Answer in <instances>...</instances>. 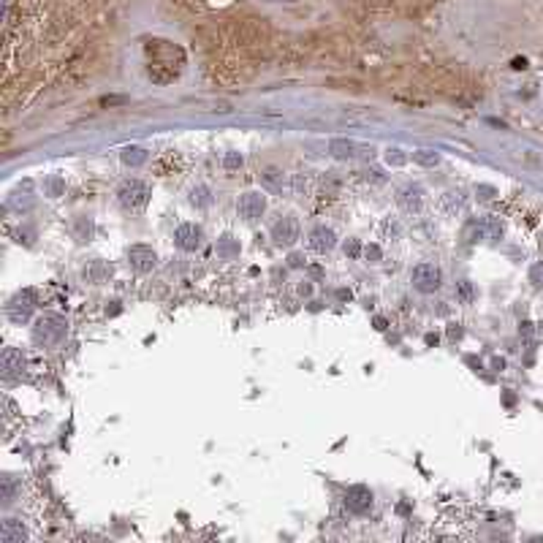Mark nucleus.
Masks as SVG:
<instances>
[{
  "instance_id": "obj_30",
  "label": "nucleus",
  "mask_w": 543,
  "mask_h": 543,
  "mask_svg": "<svg viewBox=\"0 0 543 543\" xmlns=\"http://www.w3.org/2000/svg\"><path fill=\"white\" fill-rule=\"evenodd\" d=\"M367 255H370V258H381V250H378V247H367Z\"/></svg>"
},
{
  "instance_id": "obj_27",
  "label": "nucleus",
  "mask_w": 543,
  "mask_h": 543,
  "mask_svg": "<svg viewBox=\"0 0 543 543\" xmlns=\"http://www.w3.org/2000/svg\"><path fill=\"white\" fill-rule=\"evenodd\" d=\"M109 272H112V269H106V266H95V269H90L87 275H90L92 280H101V277H103V275H109Z\"/></svg>"
},
{
  "instance_id": "obj_3",
  "label": "nucleus",
  "mask_w": 543,
  "mask_h": 543,
  "mask_svg": "<svg viewBox=\"0 0 543 543\" xmlns=\"http://www.w3.org/2000/svg\"><path fill=\"white\" fill-rule=\"evenodd\" d=\"M410 283H413V288L421 291V294H435V291L440 288V283H443V272H440V266H435V264H418V266L410 272Z\"/></svg>"
},
{
  "instance_id": "obj_5",
  "label": "nucleus",
  "mask_w": 543,
  "mask_h": 543,
  "mask_svg": "<svg viewBox=\"0 0 543 543\" xmlns=\"http://www.w3.org/2000/svg\"><path fill=\"white\" fill-rule=\"evenodd\" d=\"M299 220L294 218V215H286V218H280L275 226H272V239L280 244V247H291L296 239H299Z\"/></svg>"
},
{
  "instance_id": "obj_15",
  "label": "nucleus",
  "mask_w": 543,
  "mask_h": 543,
  "mask_svg": "<svg viewBox=\"0 0 543 543\" xmlns=\"http://www.w3.org/2000/svg\"><path fill=\"white\" fill-rule=\"evenodd\" d=\"M329 150H331V155L334 157H353L356 155V144H353V142H348V139H334Z\"/></svg>"
},
{
  "instance_id": "obj_10",
  "label": "nucleus",
  "mask_w": 543,
  "mask_h": 543,
  "mask_svg": "<svg viewBox=\"0 0 543 543\" xmlns=\"http://www.w3.org/2000/svg\"><path fill=\"white\" fill-rule=\"evenodd\" d=\"M33 307H36V294H33V291H22V294H16V296L11 299L8 315H11L14 320H27L30 312H33Z\"/></svg>"
},
{
  "instance_id": "obj_25",
  "label": "nucleus",
  "mask_w": 543,
  "mask_h": 543,
  "mask_svg": "<svg viewBox=\"0 0 543 543\" xmlns=\"http://www.w3.org/2000/svg\"><path fill=\"white\" fill-rule=\"evenodd\" d=\"M475 193H478V199H481V201H489V199L494 196V188H489V185H478V188H475Z\"/></svg>"
},
{
  "instance_id": "obj_26",
  "label": "nucleus",
  "mask_w": 543,
  "mask_h": 543,
  "mask_svg": "<svg viewBox=\"0 0 543 543\" xmlns=\"http://www.w3.org/2000/svg\"><path fill=\"white\" fill-rule=\"evenodd\" d=\"M359 250H362V247H359V242H353V239L345 244V255H351V258H356V255H359Z\"/></svg>"
},
{
  "instance_id": "obj_18",
  "label": "nucleus",
  "mask_w": 543,
  "mask_h": 543,
  "mask_svg": "<svg viewBox=\"0 0 543 543\" xmlns=\"http://www.w3.org/2000/svg\"><path fill=\"white\" fill-rule=\"evenodd\" d=\"M190 201H193V204H199V207H207L212 199H210V190H207V188H193Z\"/></svg>"
},
{
  "instance_id": "obj_19",
  "label": "nucleus",
  "mask_w": 543,
  "mask_h": 543,
  "mask_svg": "<svg viewBox=\"0 0 543 543\" xmlns=\"http://www.w3.org/2000/svg\"><path fill=\"white\" fill-rule=\"evenodd\" d=\"M0 500H3V505H8L11 500H14V478H3V489H0Z\"/></svg>"
},
{
  "instance_id": "obj_11",
  "label": "nucleus",
  "mask_w": 543,
  "mask_h": 543,
  "mask_svg": "<svg viewBox=\"0 0 543 543\" xmlns=\"http://www.w3.org/2000/svg\"><path fill=\"white\" fill-rule=\"evenodd\" d=\"M421 201H424V188H421V185H407V188H402L399 196H396V204H399L405 212L421 210Z\"/></svg>"
},
{
  "instance_id": "obj_21",
  "label": "nucleus",
  "mask_w": 543,
  "mask_h": 543,
  "mask_svg": "<svg viewBox=\"0 0 543 543\" xmlns=\"http://www.w3.org/2000/svg\"><path fill=\"white\" fill-rule=\"evenodd\" d=\"M261 177H264V182H266L269 188H280V177H283V174H280L277 168H266Z\"/></svg>"
},
{
  "instance_id": "obj_9",
  "label": "nucleus",
  "mask_w": 543,
  "mask_h": 543,
  "mask_svg": "<svg viewBox=\"0 0 543 543\" xmlns=\"http://www.w3.org/2000/svg\"><path fill=\"white\" fill-rule=\"evenodd\" d=\"M345 505H348L351 511H356V514H364V511L372 508V492H370L367 486L356 483V486H351V489L345 492Z\"/></svg>"
},
{
  "instance_id": "obj_31",
  "label": "nucleus",
  "mask_w": 543,
  "mask_h": 543,
  "mask_svg": "<svg viewBox=\"0 0 543 543\" xmlns=\"http://www.w3.org/2000/svg\"><path fill=\"white\" fill-rule=\"evenodd\" d=\"M375 329L383 331V329H386V320H383V318H375Z\"/></svg>"
},
{
  "instance_id": "obj_13",
  "label": "nucleus",
  "mask_w": 543,
  "mask_h": 543,
  "mask_svg": "<svg viewBox=\"0 0 543 543\" xmlns=\"http://www.w3.org/2000/svg\"><path fill=\"white\" fill-rule=\"evenodd\" d=\"M334 244H337V236H334L331 229L318 226V229L310 231V247L315 253H329V250H334Z\"/></svg>"
},
{
  "instance_id": "obj_6",
  "label": "nucleus",
  "mask_w": 543,
  "mask_h": 543,
  "mask_svg": "<svg viewBox=\"0 0 543 543\" xmlns=\"http://www.w3.org/2000/svg\"><path fill=\"white\" fill-rule=\"evenodd\" d=\"M128 261H131V266H134L139 275H147V272L155 269L157 255L150 244H134V247L128 250Z\"/></svg>"
},
{
  "instance_id": "obj_14",
  "label": "nucleus",
  "mask_w": 543,
  "mask_h": 543,
  "mask_svg": "<svg viewBox=\"0 0 543 543\" xmlns=\"http://www.w3.org/2000/svg\"><path fill=\"white\" fill-rule=\"evenodd\" d=\"M25 541H27V530L16 519H5L0 525V543H25Z\"/></svg>"
},
{
  "instance_id": "obj_8",
  "label": "nucleus",
  "mask_w": 543,
  "mask_h": 543,
  "mask_svg": "<svg viewBox=\"0 0 543 543\" xmlns=\"http://www.w3.org/2000/svg\"><path fill=\"white\" fill-rule=\"evenodd\" d=\"M503 236V223L494 218H486L481 223H470L467 226V239L470 242H481V239H500Z\"/></svg>"
},
{
  "instance_id": "obj_20",
  "label": "nucleus",
  "mask_w": 543,
  "mask_h": 543,
  "mask_svg": "<svg viewBox=\"0 0 543 543\" xmlns=\"http://www.w3.org/2000/svg\"><path fill=\"white\" fill-rule=\"evenodd\" d=\"M530 283H533L535 288H543V261H535V264L530 266Z\"/></svg>"
},
{
  "instance_id": "obj_17",
  "label": "nucleus",
  "mask_w": 543,
  "mask_h": 543,
  "mask_svg": "<svg viewBox=\"0 0 543 543\" xmlns=\"http://www.w3.org/2000/svg\"><path fill=\"white\" fill-rule=\"evenodd\" d=\"M413 160L421 163V166H435L440 160V155L435 150H418V153H413Z\"/></svg>"
},
{
  "instance_id": "obj_7",
  "label": "nucleus",
  "mask_w": 543,
  "mask_h": 543,
  "mask_svg": "<svg viewBox=\"0 0 543 543\" xmlns=\"http://www.w3.org/2000/svg\"><path fill=\"white\" fill-rule=\"evenodd\" d=\"M201 239H204V231H201L196 223H182V226L174 231L177 247H182V250H188V253L199 250V247H201Z\"/></svg>"
},
{
  "instance_id": "obj_29",
  "label": "nucleus",
  "mask_w": 543,
  "mask_h": 543,
  "mask_svg": "<svg viewBox=\"0 0 543 543\" xmlns=\"http://www.w3.org/2000/svg\"><path fill=\"white\" fill-rule=\"evenodd\" d=\"M288 264H291V266L296 269V266H302V264H305V258H302L299 253H291V258H288Z\"/></svg>"
},
{
  "instance_id": "obj_28",
  "label": "nucleus",
  "mask_w": 543,
  "mask_h": 543,
  "mask_svg": "<svg viewBox=\"0 0 543 543\" xmlns=\"http://www.w3.org/2000/svg\"><path fill=\"white\" fill-rule=\"evenodd\" d=\"M388 163H405V155H399V150H388Z\"/></svg>"
},
{
  "instance_id": "obj_12",
  "label": "nucleus",
  "mask_w": 543,
  "mask_h": 543,
  "mask_svg": "<svg viewBox=\"0 0 543 543\" xmlns=\"http://www.w3.org/2000/svg\"><path fill=\"white\" fill-rule=\"evenodd\" d=\"M0 367H3V375H5V378L19 375V372L25 370V356H22V351L5 348V351H3V359H0Z\"/></svg>"
},
{
  "instance_id": "obj_24",
  "label": "nucleus",
  "mask_w": 543,
  "mask_h": 543,
  "mask_svg": "<svg viewBox=\"0 0 543 543\" xmlns=\"http://www.w3.org/2000/svg\"><path fill=\"white\" fill-rule=\"evenodd\" d=\"M223 166H226L229 171L239 168V166H242V155H239V153H229V155H226V160H223Z\"/></svg>"
},
{
  "instance_id": "obj_4",
  "label": "nucleus",
  "mask_w": 543,
  "mask_h": 543,
  "mask_svg": "<svg viewBox=\"0 0 543 543\" xmlns=\"http://www.w3.org/2000/svg\"><path fill=\"white\" fill-rule=\"evenodd\" d=\"M264 210H266V196H264V193H255V190L244 193V196L236 201V212H239V218L247 220V223L258 220V218L264 215Z\"/></svg>"
},
{
  "instance_id": "obj_16",
  "label": "nucleus",
  "mask_w": 543,
  "mask_h": 543,
  "mask_svg": "<svg viewBox=\"0 0 543 543\" xmlns=\"http://www.w3.org/2000/svg\"><path fill=\"white\" fill-rule=\"evenodd\" d=\"M144 160H147V153L142 147H125L123 150V163H128V166H142Z\"/></svg>"
},
{
  "instance_id": "obj_1",
  "label": "nucleus",
  "mask_w": 543,
  "mask_h": 543,
  "mask_svg": "<svg viewBox=\"0 0 543 543\" xmlns=\"http://www.w3.org/2000/svg\"><path fill=\"white\" fill-rule=\"evenodd\" d=\"M66 331H68V320L63 315H41L33 326V340L52 345V342H60L66 337Z\"/></svg>"
},
{
  "instance_id": "obj_22",
  "label": "nucleus",
  "mask_w": 543,
  "mask_h": 543,
  "mask_svg": "<svg viewBox=\"0 0 543 543\" xmlns=\"http://www.w3.org/2000/svg\"><path fill=\"white\" fill-rule=\"evenodd\" d=\"M457 296L462 299V302H472V296H475V291H472V283H459L457 286Z\"/></svg>"
},
{
  "instance_id": "obj_2",
  "label": "nucleus",
  "mask_w": 543,
  "mask_h": 543,
  "mask_svg": "<svg viewBox=\"0 0 543 543\" xmlns=\"http://www.w3.org/2000/svg\"><path fill=\"white\" fill-rule=\"evenodd\" d=\"M117 199H120V207L128 210V212H139L147 207L150 201V188L142 182V179H128L120 190H117Z\"/></svg>"
},
{
  "instance_id": "obj_23",
  "label": "nucleus",
  "mask_w": 543,
  "mask_h": 543,
  "mask_svg": "<svg viewBox=\"0 0 543 543\" xmlns=\"http://www.w3.org/2000/svg\"><path fill=\"white\" fill-rule=\"evenodd\" d=\"M239 247H236V242H233L231 236H223V242L218 244V253H223V255H229V253H236Z\"/></svg>"
}]
</instances>
